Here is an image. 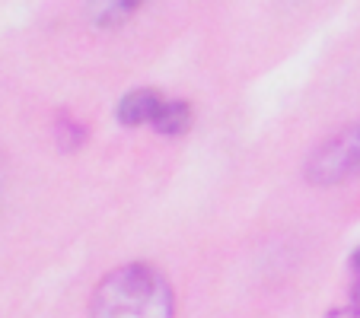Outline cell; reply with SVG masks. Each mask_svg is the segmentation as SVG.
<instances>
[{
    "label": "cell",
    "mask_w": 360,
    "mask_h": 318,
    "mask_svg": "<svg viewBox=\"0 0 360 318\" xmlns=\"http://www.w3.org/2000/svg\"><path fill=\"white\" fill-rule=\"evenodd\" d=\"M303 175L309 185H319V188H332V185L360 178V121L345 124L338 134L326 137L309 153Z\"/></svg>",
    "instance_id": "cell-2"
},
{
    "label": "cell",
    "mask_w": 360,
    "mask_h": 318,
    "mask_svg": "<svg viewBox=\"0 0 360 318\" xmlns=\"http://www.w3.org/2000/svg\"><path fill=\"white\" fill-rule=\"evenodd\" d=\"M55 140H58V147H61L64 153H74V150L83 147V140H86V128H83L80 121H74L70 115H58Z\"/></svg>",
    "instance_id": "cell-6"
},
{
    "label": "cell",
    "mask_w": 360,
    "mask_h": 318,
    "mask_svg": "<svg viewBox=\"0 0 360 318\" xmlns=\"http://www.w3.org/2000/svg\"><path fill=\"white\" fill-rule=\"evenodd\" d=\"M93 318H172L176 293L153 264H124L112 271L93 293Z\"/></svg>",
    "instance_id": "cell-1"
},
{
    "label": "cell",
    "mask_w": 360,
    "mask_h": 318,
    "mask_svg": "<svg viewBox=\"0 0 360 318\" xmlns=\"http://www.w3.org/2000/svg\"><path fill=\"white\" fill-rule=\"evenodd\" d=\"M141 7L143 0H93L89 4V22L99 29H115L128 22Z\"/></svg>",
    "instance_id": "cell-4"
},
{
    "label": "cell",
    "mask_w": 360,
    "mask_h": 318,
    "mask_svg": "<svg viewBox=\"0 0 360 318\" xmlns=\"http://www.w3.org/2000/svg\"><path fill=\"white\" fill-rule=\"evenodd\" d=\"M163 102H166V95L160 93V89H150V86L131 89V93L122 95V102H118L115 118L124 128H143V124L150 128L153 118L160 115V109H163Z\"/></svg>",
    "instance_id": "cell-3"
},
{
    "label": "cell",
    "mask_w": 360,
    "mask_h": 318,
    "mask_svg": "<svg viewBox=\"0 0 360 318\" xmlns=\"http://www.w3.org/2000/svg\"><path fill=\"white\" fill-rule=\"evenodd\" d=\"M347 264H351V277H360V245L351 251V261Z\"/></svg>",
    "instance_id": "cell-8"
},
{
    "label": "cell",
    "mask_w": 360,
    "mask_h": 318,
    "mask_svg": "<svg viewBox=\"0 0 360 318\" xmlns=\"http://www.w3.org/2000/svg\"><path fill=\"white\" fill-rule=\"evenodd\" d=\"M322 318H360V309L357 305H351V303H345V305H338V309L326 312Z\"/></svg>",
    "instance_id": "cell-7"
},
{
    "label": "cell",
    "mask_w": 360,
    "mask_h": 318,
    "mask_svg": "<svg viewBox=\"0 0 360 318\" xmlns=\"http://www.w3.org/2000/svg\"><path fill=\"white\" fill-rule=\"evenodd\" d=\"M191 121H195V112H191L188 102L166 99L163 109H160V115L153 118L150 128L157 131V134H163V137H179V134H185V131L191 128Z\"/></svg>",
    "instance_id": "cell-5"
}]
</instances>
